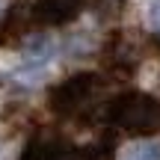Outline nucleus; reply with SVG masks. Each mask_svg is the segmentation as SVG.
Masks as SVG:
<instances>
[{"label": "nucleus", "instance_id": "obj_1", "mask_svg": "<svg viewBox=\"0 0 160 160\" xmlns=\"http://www.w3.org/2000/svg\"><path fill=\"white\" fill-rule=\"evenodd\" d=\"M110 125L133 137H151L160 131V101L148 92H122L104 110Z\"/></svg>", "mask_w": 160, "mask_h": 160}, {"label": "nucleus", "instance_id": "obj_6", "mask_svg": "<svg viewBox=\"0 0 160 160\" xmlns=\"http://www.w3.org/2000/svg\"><path fill=\"white\" fill-rule=\"evenodd\" d=\"M24 59H27L30 65H42V62H48V59L53 57V42H51V36H45V33H36V36H30L27 42H24Z\"/></svg>", "mask_w": 160, "mask_h": 160}, {"label": "nucleus", "instance_id": "obj_2", "mask_svg": "<svg viewBox=\"0 0 160 160\" xmlns=\"http://www.w3.org/2000/svg\"><path fill=\"white\" fill-rule=\"evenodd\" d=\"M98 92H101V77L95 71L74 74L51 92V110L57 116H77L98 98Z\"/></svg>", "mask_w": 160, "mask_h": 160}, {"label": "nucleus", "instance_id": "obj_3", "mask_svg": "<svg viewBox=\"0 0 160 160\" xmlns=\"http://www.w3.org/2000/svg\"><path fill=\"white\" fill-rule=\"evenodd\" d=\"M21 160H80V151L65 139L57 137H39L24 148Z\"/></svg>", "mask_w": 160, "mask_h": 160}, {"label": "nucleus", "instance_id": "obj_7", "mask_svg": "<svg viewBox=\"0 0 160 160\" xmlns=\"http://www.w3.org/2000/svg\"><path fill=\"white\" fill-rule=\"evenodd\" d=\"M95 12L104 21H119V15L125 12V0H95Z\"/></svg>", "mask_w": 160, "mask_h": 160}, {"label": "nucleus", "instance_id": "obj_8", "mask_svg": "<svg viewBox=\"0 0 160 160\" xmlns=\"http://www.w3.org/2000/svg\"><path fill=\"white\" fill-rule=\"evenodd\" d=\"M125 160H160V145L157 142H139L131 148V154Z\"/></svg>", "mask_w": 160, "mask_h": 160}, {"label": "nucleus", "instance_id": "obj_9", "mask_svg": "<svg viewBox=\"0 0 160 160\" xmlns=\"http://www.w3.org/2000/svg\"><path fill=\"white\" fill-rule=\"evenodd\" d=\"M151 27H154V33L160 36V0H154V3H151Z\"/></svg>", "mask_w": 160, "mask_h": 160}, {"label": "nucleus", "instance_id": "obj_4", "mask_svg": "<svg viewBox=\"0 0 160 160\" xmlns=\"http://www.w3.org/2000/svg\"><path fill=\"white\" fill-rule=\"evenodd\" d=\"M83 9L80 0H39L33 6V21L36 24H48V27H57V24H68L74 21Z\"/></svg>", "mask_w": 160, "mask_h": 160}, {"label": "nucleus", "instance_id": "obj_5", "mask_svg": "<svg viewBox=\"0 0 160 160\" xmlns=\"http://www.w3.org/2000/svg\"><path fill=\"white\" fill-rule=\"evenodd\" d=\"M33 21V6L27 3H15L9 12H6L3 24H0V48H15L18 42L24 39V33L30 30Z\"/></svg>", "mask_w": 160, "mask_h": 160}]
</instances>
